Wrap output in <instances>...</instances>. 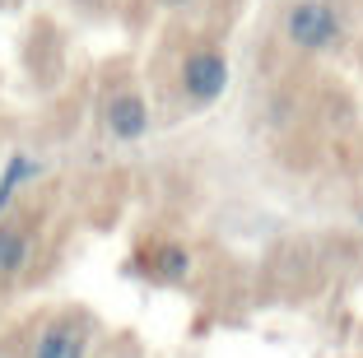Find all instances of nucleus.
<instances>
[{"label":"nucleus","instance_id":"obj_1","mask_svg":"<svg viewBox=\"0 0 363 358\" xmlns=\"http://www.w3.org/2000/svg\"><path fill=\"white\" fill-rule=\"evenodd\" d=\"M284 33H289V43L303 47V52H326V47L340 38V14H335V5H326V0H303V5L289 10Z\"/></svg>","mask_w":363,"mask_h":358},{"label":"nucleus","instance_id":"obj_7","mask_svg":"<svg viewBox=\"0 0 363 358\" xmlns=\"http://www.w3.org/2000/svg\"><path fill=\"white\" fill-rule=\"evenodd\" d=\"M159 265H163V274L177 279V274H186V252H182V247H168V252L159 256Z\"/></svg>","mask_w":363,"mask_h":358},{"label":"nucleus","instance_id":"obj_6","mask_svg":"<svg viewBox=\"0 0 363 358\" xmlns=\"http://www.w3.org/2000/svg\"><path fill=\"white\" fill-rule=\"evenodd\" d=\"M33 172H38V163H33L28 154H14L10 163H5V177H0V214H5V210L14 205V196H19V186H23V181L33 177Z\"/></svg>","mask_w":363,"mask_h":358},{"label":"nucleus","instance_id":"obj_5","mask_svg":"<svg viewBox=\"0 0 363 358\" xmlns=\"http://www.w3.org/2000/svg\"><path fill=\"white\" fill-rule=\"evenodd\" d=\"M28 256H33V233L23 223L0 219V279H14V274L28 270Z\"/></svg>","mask_w":363,"mask_h":358},{"label":"nucleus","instance_id":"obj_2","mask_svg":"<svg viewBox=\"0 0 363 358\" xmlns=\"http://www.w3.org/2000/svg\"><path fill=\"white\" fill-rule=\"evenodd\" d=\"M182 89L191 103H214L228 89V65L219 52H191L182 65Z\"/></svg>","mask_w":363,"mask_h":358},{"label":"nucleus","instance_id":"obj_3","mask_svg":"<svg viewBox=\"0 0 363 358\" xmlns=\"http://www.w3.org/2000/svg\"><path fill=\"white\" fill-rule=\"evenodd\" d=\"M33 358H89V335L75 321H52L33 340Z\"/></svg>","mask_w":363,"mask_h":358},{"label":"nucleus","instance_id":"obj_4","mask_svg":"<svg viewBox=\"0 0 363 358\" xmlns=\"http://www.w3.org/2000/svg\"><path fill=\"white\" fill-rule=\"evenodd\" d=\"M103 121H107V130L117 140H140L145 130H150V107H145V98L140 94H117L112 103H107V112H103Z\"/></svg>","mask_w":363,"mask_h":358}]
</instances>
